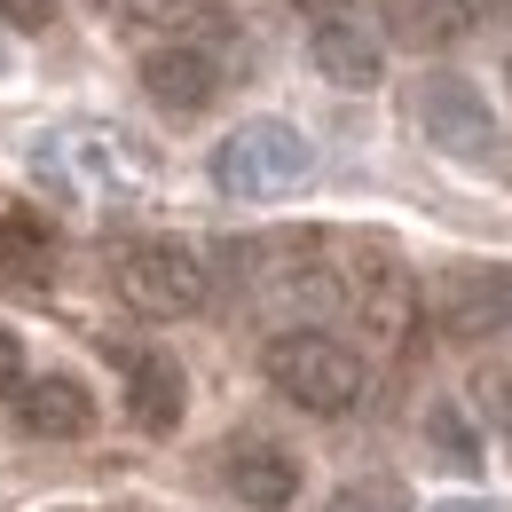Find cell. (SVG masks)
Here are the masks:
<instances>
[{"mask_svg": "<svg viewBox=\"0 0 512 512\" xmlns=\"http://www.w3.org/2000/svg\"><path fill=\"white\" fill-rule=\"evenodd\" d=\"M268 386H276L292 410H308V418H339V410L363 402L371 363H363L339 331L300 323V331H276V339H268Z\"/></svg>", "mask_w": 512, "mask_h": 512, "instance_id": "1", "label": "cell"}, {"mask_svg": "<svg viewBox=\"0 0 512 512\" xmlns=\"http://www.w3.org/2000/svg\"><path fill=\"white\" fill-rule=\"evenodd\" d=\"M308 174H316V150H308V134L284 127V119H245L237 134H221V150H213V190L245 197V205L292 197Z\"/></svg>", "mask_w": 512, "mask_h": 512, "instance_id": "2", "label": "cell"}, {"mask_svg": "<svg viewBox=\"0 0 512 512\" xmlns=\"http://www.w3.org/2000/svg\"><path fill=\"white\" fill-rule=\"evenodd\" d=\"M119 300H127L134 316L150 323H182L205 308V292H213V276H205V260L190 245H174V237H150V245H127L119 253Z\"/></svg>", "mask_w": 512, "mask_h": 512, "instance_id": "3", "label": "cell"}, {"mask_svg": "<svg viewBox=\"0 0 512 512\" xmlns=\"http://www.w3.org/2000/svg\"><path fill=\"white\" fill-rule=\"evenodd\" d=\"M339 292H347V308H355V323H363V339L410 347V331H418V284H410V268L386 253V245H355Z\"/></svg>", "mask_w": 512, "mask_h": 512, "instance_id": "4", "label": "cell"}, {"mask_svg": "<svg viewBox=\"0 0 512 512\" xmlns=\"http://www.w3.org/2000/svg\"><path fill=\"white\" fill-rule=\"evenodd\" d=\"M418 127H426V142H442L449 158H489V150H497V111H489V95H481L473 79H457V71L418 79Z\"/></svg>", "mask_w": 512, "mask_h": 512, "instance_id": "5", "label": "cell"}, {"mask_svg": "<svg viewBox=\"0 0 512 512\" xmlns=\"http://www.w3.org/2000/svg\"><path fill=\"white\" fill-rule=\"evenodd\" d=\"M221 481H229V497L245 512H284L300 497V457L284 442H268V434H237L221 449Z\"/></svg>", "mask_w": 512, "mask_h": 512, "instance_id": "6", "label": "cell"}, {"mask_svg": "<svg viewBox=\"0 0 512 512\" xmlns=\"http://www.w3.org/2000/svg\"><path fill=\"white\" fill-rule=\"evenodd\" d=\"M442 331L481 347V339H505L512 331V268H457L442 284Z\"/></svg>", "mask_w": 512, "mask_h": 512, "instance_id": "7", "label": "cell"}, {"mask_svg": "<svg viewBox=\"0 0 512 512\" xmlns=\"http://www.w3.org/2000/svg\"><path fill=\"white\" fill-rule=\"evenodd\" d=\"M142 95H150L158 111L190 119V111H205V103L221 95V64H213L205 48H190V40H174V48H150V56H142Z\"/></svg>", "mask_w": 512, "mask_h": 512, "instance_id": "8", "label": "cell"}, {"mask_svg": "<svg viewBox=\"0 0 512 512\" xmlns=\"http://www.w3.org/2000/svg\"><path fill=\"white\" fill-rule=\"evenodd\" d=\"M16 426L40 434V442H79L95 426V394L71 379V371H48V379L16 386Z\"/></svg>", "mask_w": 512, "mask_h": 512, "instance_id": "9", "label": "cell"}, {"mask_svg": "<svg viewBox=\"0 0 512 512\" xmlns=\"http://www.w3.org/2000/svg\"><path fill=\"white\" fill-rule=\"evenodd\" d=\"M308 56L331 87H347V95H371L386 79V48L363 32V24H347V16H323L316 32H308Z\"/></svg>", "mask_w": 512, "mask_h": 512, "instance_id": "10", "label": "cell"}, {"mask_svg": "<svg viewBox=\"0 0 512 512\" xmlns=\"http://www.w3.org/2000/svg\"><path fill=\"white\" fill-rule=\"evenodd\" d=\"M190 410V379L174 355H127V418L142 434H174Z\"/></svg>", "mask_w": 512, "mask_h": 512, "instance_id": "11", "label": "cell"}, {"mask_svg": "<svg viewBox=\"0 0 512 512\" xmlns=\"http://www.w3.org/2000/svg\"><path fill=\"white\" fill-rule=\"evenodd\" d=\"M489 8H497V0H386V32H394L402 48H449V40H465Z\"/></svg>", "mask_w": 512, "mask_h": 512, "instance_id": "12", "label": "cell"}, {"mask_svg": "<svg viewBox=\"0 0 512 512\" xmlns=\"http://www.w3.org/2000/svg\"><path fill=\"white\" fill-rule=\"evenodd\" d=\"M119 16H127L134 32H166V40H205V32H221L229 24V0H119Z\"/></svg>", "mask_w": 512, "mask_h": 512, "instance_id": "13", "label": "cell"}, {"mask_svg": "<svg viewBox=\"0 0 512 512\" xmlns=\"http://www.w3.org/2000/svg\"><path fill=\"white\" fill-rule=\"evenodd\" d=\"M0 276L8 284H48L56 276V237L40 213H8L0 221Z\"/></svg>", "mask_w": 512, "mask_h": 512, "instance_id": "14", "label": "cell"}, {"mask_svg": "<svg viewBox=\"0 0 512 512\" xmlns=\"http://www.w3.org/2000/svg\"><path fill=\"white\" fill-rule=\"evenodd\" d=\"M426 442L442 449L449 473H473V465H481V442H473V426H465L457 402H426Z\"/></svg>", "mask_w": 512, "mask_h": 512, "instance_id": "15", "label": "cell"}, {"mask_svg": "<svg viewBox=\"0 0 512 512\" xmlns=\"http://www.w3.org/2000/svg\"><path fill=\"white\" fill-rule=\"evenodd\" d=\"M481 402H489V426L512 434V371H481Z\"/></svg>", "mask_w": 512, "mask_h": 512, "instance_id": "16", "label": "cell"}, {"mask_svg": "<svg viewBox=\"0 0 512 512\" xmlns=\"http://www.w3.org/2000/svg\"><path fill=\"white\" fill-rule=\"evenodd\" d=\"M16 386H24V339L0 323V394H16Z\"/></svg>", "mask_w": 512, "mask_h": 512, "instance_id": "17", "label": "cell"}, {"mask_svg": "<svg viewBox=\"0 0 512 512\" xmlns=\"http://www.w3.org/2000/svg\"><path fill=\"white\" fill-rule=\"evenodd\" d=\"M0 16H16V24H40V0H0Z\"/></svg>", "mask_w": 512, "mask_h": 512, "instance_id": "18", "label": "cell"}, {"mask_svg": "<svg viewBox=\"0 0 512 512\" xmlns=\"http://www.w3.org/2000/svg\"><path fill=\"white\" fill-rule=\"evenodd\" d=\"M300 8H323V16H339V0H300ZM323 16H316V24H323Z\"/></svg>", "mask_w": 512, "mask_h": 512, "instance_id": "19", "label": "cell"}, {"mask_svg": "<svg viewBox=\"0 0 512 512\" xmlns=\"http://www.w3.org/2000/svg\"><path fill=\"white\" fill-rule=\"evenodd\" d=\"M434 512H489V505H434Z\"/></svg>", "mask_w": 512, "mask_h": 512, "instance_id": "20", "label": "cell"}, {"mask_svg": "<svg viewBox=\"0 0 512 512\" xmlns=\"http://www.w3.org/2000/svg\"><path fill=\"white\" fill-rule=\"evenodd\" d=\"M0 64H8V48H0Z\"/></svg>", "mask_w": 512, "mask_h": 512, "instance_id": "21", "label": "cell"}, {"mask_svg": "<svg viewBox=\"0 0 512 512\" xmlns=\"http://www.w3.org/2000/svg\"><path fill=\"white\" fill-rule=\"evenodd\" d=\"M505 71H512V56H505Z\"/></svg>", "mask_w": 512, "mask_h": 512, "instance_id": "22", "label": "cell"}]
</instances>
